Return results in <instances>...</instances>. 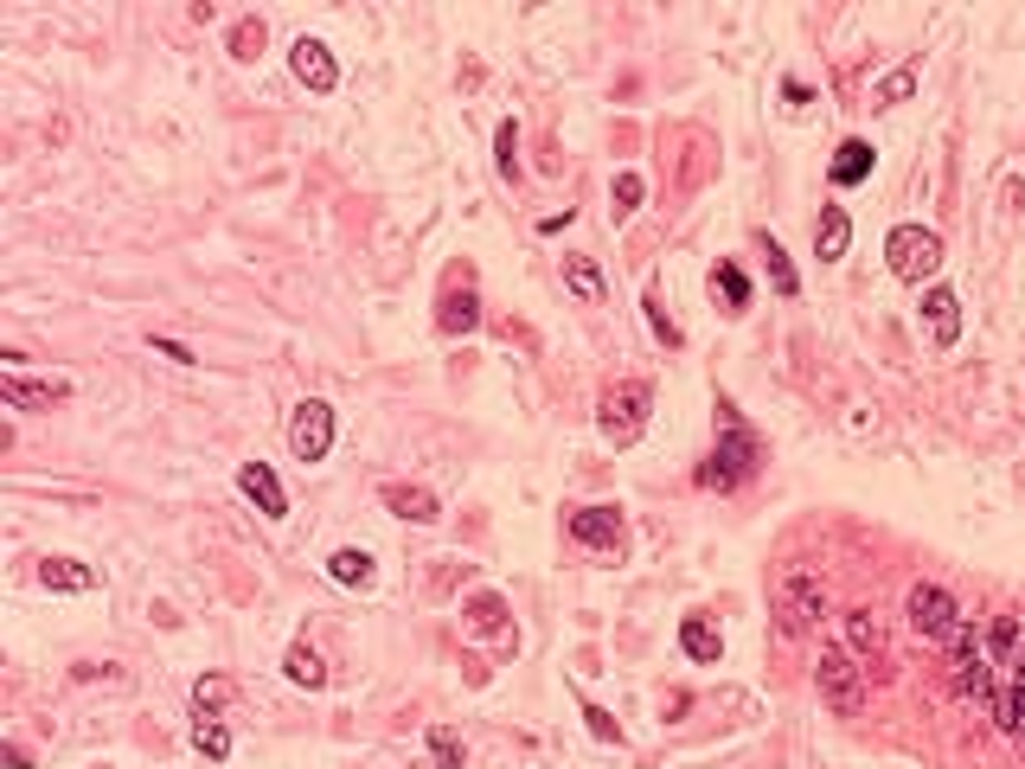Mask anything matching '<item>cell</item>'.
I'll return each mask as SVG.
<instances>
[{"mask_svg":"<svg viewBox=\"0 0 1025 769\" xmlns=\"http://www.w3.org/2000/svg\"><path fill=\"white\" fill-rule=\"evenodd\" d=\"M756 462H763L756 430L738 418V405H725V398H718V449H712V462L699 469V488L731 494L738 482H751V475H756Z\"/></svg>","mask_w":1025,"mask_h":769,"instance_id":"obj_1","label":"cell"},{"mask_svg":"<svg viewBox=\"0 0 1025 769\" xmlns=\"http://www.w3.org/2000/svg\"><path fill=\"white\" fill-rule=\"evenodd\" d=\"M885 264H891V277H904V282H930L943 270V238L930 225H897L885 238Z\"/></svg>","mask_w":1025,"mask_h":769,"instance_id":"obj_2","label":"cell"},{"mask_svg":"<svg viewBox=\"0 0 1025 769\" xmlns=\"http://www.w3.org/2000/svg\"><path fill=\"white\" fill-rule=\"evenodd\" d=\"M815 687H820V700H827L833 718H859V712H866V674L853 667L846 648H820Z\"/></svg>","mask_w":1025,"mask_h":769,"instance_id":"obj_3","label":"cell"},{"mask_svg":"<svg viewBox=\"0 0 1025 769\" xmlns=\"http://www.w3.org/2000/svg\"><path fill=\"white\" fill-rule=\"evenodd\" d=\"M648 405H654V392L641 385V379H628V385H615L603 392V411H597V430L610 436L615 449H628L641 430H648Z\"/></svg>","mask_w":1025,"mask_h":769,"instance_id":"obj_4","label":"cell"},{"mask_svg":"<svg viewBox=\"0 0 1025 769\" xmlns=\"http://www.w3.org/2000/svg\"><path fill=\"white\" fill-rule=\"evenodd\" d=\"M820 610H827L820 577H815V571H802V564H789V571H782V584H776V616H782V635H808L820 623Z\"/></svg>","mask_w":1025,"mask_h":769,"instance_id":"obj_5","label":"cell"},{"mask_svg":"<svg viewBox=\"0 0 1025 769\" xmlns=\"http://www.w3.org/2000/svg\"><path fill=\"white\" fill-rule=\"evenodd\" d=\"M904 616H910V629L923 635V641H956V629H961V610L943 584H917L904 597Z\"/></svg>","mask_w":1025,"mask_h":769,"instance_id":"obj_6","label":"cell"},{"mask_svg":"<svg viewBox=\"0 0 1025 769\" xmlns=\"http://www.w3.org/2000/svg\"><path fill=\"white\" fill-rule=\"evenodd\" d=\"M328 449H334V405L302 398L295 418H289V456L295 462H328Z\"/></svg>","mask_w":1025,"mask_h":769,"instance_id":"obj_7","label":"cell"},{"mask_svg":"<svg viewBox=\"0 0 1025 769\" xmlns=\"http://www.w3.org/2000/svg\"><path fill=\"white\" fill-rule=\"evenodd\" d=\"M0 398H7L13 411H52V405L71 398V379H26L20 366H7V372H0Z\"/></svg>","mask_w":1025,"mask_h":769,"instance_id":"obj_8","label":"cell"},{"mask_svg":"<svg viewBox=\"0 0 1025 769\" xmlns=\"http://www.w3.org/2000/svg\"><path fill=\"white\" fill-rule=\"evenodd\" d=\"M289 71H295V84H308L315 97H328V90L341 84V65H334V52H328L321 39H308V33H302V39L289 46Z\"/></svg>","mask_w":1025,"mask_h":769,"instance_id":"obj_9","label":"cell"},{"mask_svg":"<svg viewBox=\"0 0 1025 769\" xmlns=\"http://www.w3.org/2000/svg\"><path fill=\"white\" fill-rule=\"evenodd\" d=\"M436 328H443V334H475L481 328V295H475V282L469 277L443 289V302H436Z\"/></svg>","mask_w":1025,"mask_h":769,"instance_id":"obj_10","label":"cell"},{"mask_svg":"<svg viewBox=\"0 0 1025 769\" xmlns=\"http://www.w3.org/2000/svg\"><path fill=\"white\" fill-rule=\"evenodd\" d=\"M238 488L257 500V513H264V520H282V513H289V494H282V482H276L270 462H244V469H238Z\"/></svg>","mask_w":1025,"mask_h":769,"instance_id":"obj_11","label":"cell"},{"mask_svg":"<svg viewBox=\"0 0 1025 769\" xmlns=\"http://www.w3.org/2000/svg\"><path fill=\"white\" fill-rule=\"evenodd\" d=\"M379 500H385L398 520H410V526H436V520H443L436 494H430V488H410V482H385V488H379Z\"/></svg>","mask_w":1025,"mask_h":769,"instance_id":"obj_12","label":"cell"},{"mask_svg":"<svg viewBox=\"0 0 1025 769\" xmlns=\"http://www.w3.org/2000/svg\"><path fill=\"white\" fill-rule=\"evenodd\" d=\"M571 539H577V546H597V552H603V546H622V513H615V507H577V513H571Z\"/></svg>","mask_w":1025,"mask_h":769,"instance_id":"obj_13","label":"cell"},{"mask_svg":"<svg viewBox=\"0 0 1025 769\" xmlns=\"http://www.w3.org/2000/svg\"><path fill=\"white\" fill-rule=\"evenodd\" d=\"M923 321H930V341H936V347H956L961 341V295L956 289H930V295H923Z\"/></svg>","mask_w":1025,"mask_h":769,"instance_id":"obj_14","label":"cell"},{"mask_svg":"<svg viewBox=\"0 0 1025 769\" xmlns=\"http://www.w3.org/2000/svg\"><path fill=\"white\" fill-rule=\"evenodd\" d=\"M872 167H879V148L853 136V141L833 148V167H827V174H833V187H859V180H872Z\"/></svg>","mask_w":1025,"mask_h":769,"instance_id":"obj_15","label":"cell"},{"mask_svg":"<svg viewBox=\"0 0 1025 769\" xmlns=\"http://www.w3.org/2000/svg\"><path fill=\"white\" fill-rule=\"evenodd\" d=\"M846 244H853V218H846V206H820V218H815L820 264H840V257H846Z\"/></svg>","mask_w":1025,"mask_h":769,"instance_id":"obj_16","label":"cell"},{"mask_svg":"<svg viewBox=\"0 0 1025 769\" xmlns=\"http://www.w3.org/2000/svg\"><path fill=\"white\" fill-rule=\"evenodd\" d=\"M282 674H289V687H302V693H321V687H328V667H321V654H315L308 641H295V648L282 654Z\"/></svg>","mask_w":1025,"mask_h":769,"instance_id":"obj_17","label":"cell"},{"mask_svg":"<svg viewBox=\"0 0 1025 769\" xmlns=\"http://www.w3.org/2000/svg\"><path fill=\"white\" fill-rule=\"evenodd\" d=\"M564 289H571L584 308H603V295H610V289H603V270H597L590 257H564Z\"/></svg>","mask_w":1025,"mask_h":769,"instance_id":"obj_18","label":"cell"},{"mask_svg":"<svg viewBox=\"0 0 1025 769\" xmlns=\"http://www.w3.org/2000/svg\"><path fill=\"white\" fill-rule=\"evenodd\" d=\"M328 577H334L341 590H372V552H359V546H341V552L328 559Z\"/></svg>","mask_w":1025,"mask_h":769,"instance_id":"obj_19","label":"cell"},{"mask_svg":"<svg viewBox=\"0 0 1025 769\" xmlns=\"http://www.w3.org/2000/svg\"><path fill=\"white\" fill-rule=\"evenodd\" d=\"M39 584H46V590H97V571L77 564V559H46L39 564Z\"/></svg>","mask_w":1025,"mask_h":769,"instance_id":"obj_20","label":"cell"},{"mask_svg":"<svg viewBox=\"0 0 1025 769\" xmlns=\"http://www.w3.org/2000/svg\"><path fill=\"white\" fill-rule=\"evenodd\" d=\"M712 295L725 302V315H744V308H751V277H744L738 264H718V270H712Z\"/></svg>","mask_w":1025,"mask_h":769,"instance_id":"obj_21","label":"cell"},{"mask_svg":"<svg viewBox=\"0 0 1025 769\" xmlns=\"http://www.w3.org/2000/svg\"><path fill=\"white\" fill-rule=\"evenodd\" d=\"M680 648L692 661H718V654H725V641H718V629H712L705 616H686L680 623Z\"/></svg>","mask_w":1025,"mask_h":769,"instance_id":"obj_22","label":"cell"},{"mask_svg":"<svg viewBox=\"0 0 1025 769\" xmlns=\"http://www.w3.org/2000/svg\"><path fill=\"white\" fill-rule=\"evenodd\" d=\"M462 616H469V629H475V635H507V603H500L494 590L469 597V610H462Z\"/></svg>","mask_w":1025,"mask_h":769,"instance_id":"obj_23","label":"cell"},{"mask_svg":"<svg viewBox=\"0 0 1025 769\" xmlns=\"http://www.w3.org/2000/svg\"><path fill=\"white\" fill-rule=\"evenodd\" d=\"M264 46H270V26H264L257 13H244V20L231 26V59H238V65H251V59H257Z\"/></svg>","mask_w":1025,"mask_h":769,"instance_id":"obj_24","label":"cell"},{"mask_svg":"<svg viewBox=\"0 0 1025 769\" xmlns=\"http://www.w3.org/2000/svg\"><path fill=\"white\" fill-rule=\"evenodd\" d=\"M910 97H917V65H897L872 84V103H885V110L891 103H910Z\"/></svg>","mask_w":1025,"mask_h":769,"instance_id":"obj_25","label":"cell"},{"mask_svg":"<svg viewBox=\"0 0 1025 769\" xmlns=\"http://www.w3.org/2000/svg\"><path fill=\"white\" fill-rule=\"evenodd\" d=\"M846 641H853L859 654H879V648H885V629H879V616H872V610H846Z\"/></svg>","mask_w":1025,"mask_h":769,"instance_id":"obj_26","label":"cell"},{"mask_svg":"<svg viewBox=\"0 0 1025 769\" xmlns=\"http://www.w3.org/2000/svg\"><path fill=\"white\" fill-rule=\"evenodd\" d=\"M193 705H200V718H218V712L231 705V680H225V674H200V680H193Z\"/></svg>","mask_w":1025,"mask_h":769,"instance_id":"obj_27","label":"cell"},{"mask_svg":"<svg viewBox=\"0 0 1025 769\" xmlns=\"http://www.w3.org/2000/svg\"><path fill=\"white\" fill-rule=\"evenodd\" d=\"M193 751L212 757V764H225V757H231V731H225L218 718H200V725H193Z\"/></svg>","mask_w":1025,"mask_h":769,"instance_id":"obj_28","label":"cell"},{"mask_svg":"<svg viewBox=\"0 0 1025 769\" xmlns=\"http://www.w3.org/2000/svg\"><path fill=\"white\" fill-rule=\"evenodd\" d=\"M641 308H648V328H654V341H661V347H686L680 321H674V315H667V302H661V295H654V289H648V302H641Z\"/></svg>","mask_w":1025,"mask_h":769,"instance_id":"obj_29","label":"cell"},{"mask_svg":"<svg viewBox=\"0 0 1025 769\" xmlns=\"http://www.w3.org/2000/svg\"><path fill=\"white\" fill-rule=\"evenodd\" d=\"M763 257H769V282H776V295H795V289H802L795 264H789V251H782L776 238H763Z\"/></svg>","mask_w":1025,"mask_h":769,"instance_id":"obj_30","label":"cell"},{"mask_svg":"<svg viewBox=\"0 0 1025 769\" xmlns=\"http://www.w3.org/2000/svg\"><path fill=\"white\" fill-rule=\"evenodd\" d=\"M430 769H462V738H456L449 725L430 731Z\"/></svg>","mask_w":1025,"mask_h":769,"instance_id":"obj_31","label":"cell"},{"mask_svg":"<svg viewBox=\"0 0 1025 769\" xmlns=\"http://www.w3.org/2000/svg\"><path fill=\"white\" fill-rule=\"evenodd\" d=\"M494 154H500V180H520V129L513 123L494 129Z\"/></svg>","mask_w":1025,"mask_h":769,"instance_id":"obj_32","label":"cell"},{"mask_svg":"<svg viewBox=\"0 0 1025 769\" xmlns=\"http://www.w3.org/2000/svg\"><path fill=\"white\" fill-rule=\"evenodd\" d=\"M994 712H1000V725H1007L1013 738L1025 731V661H1020V680H1013V693H1007V700L994 705Z\"/></svg>","mask_w":1025,"mask_h":769,"instance_id":"obj_33","label":"cell"},{"mask_svg":"<svg viewBox=\"0 0 1025 769\" xmlns=\"http://www.w3.org/2000/svg\"><path fill=\"white\" fill-rule=\"evenodd\" d=\"M641 193H648V187H641V174H615V187H610V200H615V218H628V212L641 206Z\"/></svg>","mask_w":1025,"mask_h":769,"instance_id":"obj_34","label":"cell"},{"mask_svg":"<svg viewBox=\"0 0 1025 769\" xmlns=\"http://www.w3.org/2000/svg\"><path fill=\"white\" fill-rule=\"evenodd\" d=\"M584 725H590V738H603V744H622V725H615L603 705H584Z\"/></svg>","mask_w":1025,"mask_h":769,"instance_id":"obj_35","label":"cell"},{"mask_svg":"<svg viewBox=\"0 0 1025 769\" xmlns=\"http://www.w3.org/2000/svg\"><path fill=\"white\" fill-rule=\"evenodd\" d=\"M1013 648H1020V616H1000V623H994V654L1013 661Z\"/></svg>","mask_w":1025,"mask_h":769,"instance_id":"obj_36","label":"cell"},{"mask_svg":"<svg viewBox=\"0 0 1025 769\" xmlns=\"http://www.w3.org/2000/svg\"><path fill=\"white\" fill-rule=\"evenodd\" d=\"M148 347L161 353V359H174V366H193V347H180V341H167V334H148Z\"/></svg>","mask_w":1025,"mask_h":769,"instance_id":"obj_37","label":"cell"},{"mask_svg":"<svg viewBox=\"0 0 1025 769\" xmlns=\"http://www.w3.org/2000/svg\"><path fill=\"white\" fill-rule=\"evenodd\" d=\"M1020 744H1025V731H1020Z\"/></svg>","mask_w":1025,"mask_h":769,"instance_id":"obj_38","label":"cell"}]
</instances>
